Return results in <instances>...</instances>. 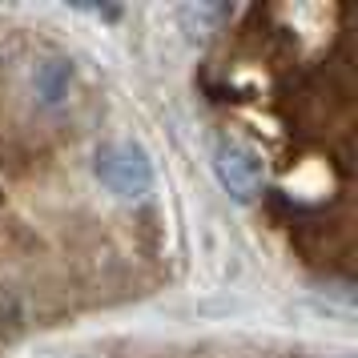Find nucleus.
Returning <instances> with one entry per match:
<instances>
[{
	"mask_svg": "<svg viewBox=\"0 0 358 358\" xmlns=\"http://www.w3.org/2000/svg\"><path fill=\"white\" fill-rule=\"evenodd\" d=\"M97 178L109 194L125 197V201H137L153 189V165L137 145H105L97 149Z\"/></svg>",
	"mask_w": 358,
	"mask_h": 358,
	"instance_id": "nucleus-1",
	"label": "nucleus"
},
{
	"mask_svg": "<svg viewBox=\"0 0 358 358\" xmlns=\"http://www.w3.org/2000/svg\"><path fill=\"white\" fill-rule=\"evenodd\" d=\"M213 169H217V181L238 201H254L262 194V162L254 149L238 145V141H222L213 153Z\"/></svg>",
	"mask_w": 358,
	"mask_h": 358,
	"instance_id": "nucleus-2",
	"label": "nucleus"
},
{
	"mask_svg": "<svg viewBox=\"0 0 358 358\" xmlns=\"http://www.w3.org/2000/svg\"><path fill=\"white\" fill-rule=\"evenodd\" d=\"M69 89H73V65H69V61L49 57V61H41V65L33 69V93H36V101H41L45 109L65 105Z\"/></svg>",
	"mask_w": 358,
	"mask_h": 358,
	"instance_id": "nucleus-3",
	"label": "nucleus"
}]
</instances>
